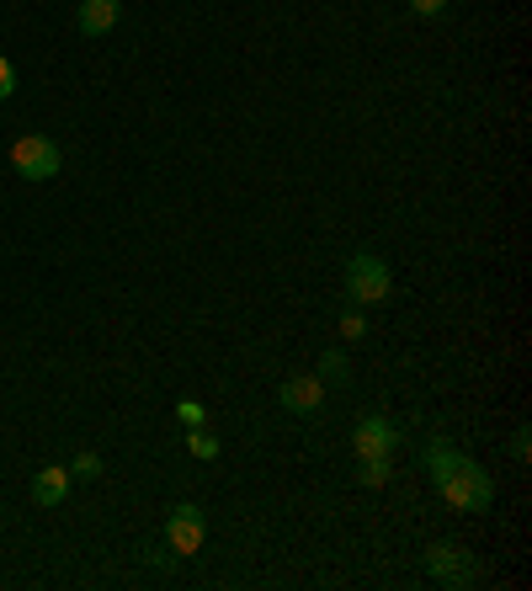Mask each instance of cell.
<instances>
[{
  "mask_svg": "<svg viewBox=\"0 0 532 591\" xmlns=\"http://www.w3.org/2000/svg\"><path fill=\"white\" fill-rule=\"evenodd\" d=\"M411 11H415V17H442V11H447V0H411Z\"/></svg>",
  "mask_w": 532,
  "mask_h": 591,
  "instance_id": "cell-18",
  "label": "cell"
},
{
  "mask_svg": "<svg viewBox=\"0 0 532 591\" xmlns=\"http://www.w3.org/2000/svg\"><path fill=\"white\" fill-rule=\"evenodd\" d=\"M352 447H357V459H388L400 447V426L388 416H363L352 426Z\"/></svg>",
  "mask_w": 532,
  "mask_h": 591,
  "instance_id": "cell-6",
  "label": "cell"
},
{
  "mask_svg": "<svg viewBox=\"0 0 532 591\" xmlns=\"http://www.w3.org/2000/svg\"><path fill=\"white\" fill-rule=\"evenodd\" d=\"M511 459H516V464H528V459H532V437H528V426H516V437H511Z\"/></svg>",
  "mask_w": 532,
  "mask_h": 591,
  "instance_id": "cell-15",
  "label": "cell"
},
{
  "mask_svg": "<svg viewBox=\"0 0 532 591\" xmlns=\"http://www.w3.org/2000/svg\"><path fill=\"white\" fill-rule=\"evenodd\" d=\"M122 17V0H80L75 6V32L80 38H107Z\"/></svg>",
  "mask_w": 532,
  "mask_h": 591,
  "instance_id": "cell-8",
  "label": "cell"
},
{
  "mask_svg": "<svg viewBox=\"0 0 532 591\" xmlns=\"http://www.w3.org/2000/svg\"><path fill=\"white\" fill-rule=\"evenodd\" d=\"M341 336H346V342H363V336H367V321H363V309H357V304H346V309H341Z\"/></svg>",
  "mask_w": 532,
  "mask_h": 591,
  "instance_id": "cell-13",
  "label": "cell"
},
{
  "mask_svg": "<svg viewBox=\"0 0 532 591\" xmlns=\"http://www.w3.org/2000/svg\"><path fill=\"white\" fill-rule=\"evenodd\" d=\"M426 570H432L436 587H474V554L463 543H432L426 549Z\"/></svg>",
  "mask_w": 532,
  "mask_h": 591,
  "instance_id": "cell-5",
  "label": "cell"
},
{
  "mask_svg": "<svg viewBox=\"0 0 532 591\" xmlns=\"http://www.w3.org/2000/svg\"><path fill=\"white\" fill-rule=\"evenodd\" d=\"M203 539H208V518H203V506H197V501L170 506V518H166V549H170V554H176V560H187V554L203 549Z\"/></svg>",
  "mask_w": 532,
  "mask_h": 591,
  "instance_id": "cell-4",
  "label": "cell"
},
{
  "mask_svg": "<svg viewBox=\"0 0 532 591\" xmlns=\"http://www.w3.org/2000/svg\"><path fill=\"white\" fill-rule=\"evenodd\" d=\"M319 400H325V384H319V373H298V378H288V384L277 390V405H283L288 416H315Z\"/></svg>",
  "mask_w": 532,
  "mask_h": 591,
  "instance_id": "cell-7",
  "label": "cell"
},
{
  "mask_svg": "<svg viewBox=\"0 0 532 591\" xmlns=\"http://www.w3.org/2000/svg\"><path fill=\"white\" fill-rule=\"evenodd\" d=\"M187 453L203 459V464H214V459H218V437L208 432V426H187Z\"/></svg>",
  "mask_w": 532,
  "mask_h": 591,
  "instance_id": "cell-10",
  "label": "cell"
},
{
  "mask_svg": "<svg viewBox=\"0 0 532 591\" xmlns=\"http://www.w3.org/2000/svg\"><path fill=\"white\" fill-rule=\"evenodd\" d=\"M426 480L436 485V495L453 506V512H469V518H484L490 506H495V480H490V469H480L469 453H459L453 443H442L432 437L426 443Z\"/></svg>",
  "mask_w": 532,
  "mask_h": 591,
  "instance_id": "cell-1",
  "label": "cell"
},
{
  "mask_svg": "<svg viewBox=\"0 0 532 591\" xmlns=\"http://www.w3.org/2000/svg\"><path fill=\"white\" fill-rule=\"evenodd\" d=\"M176 416L187 421V426H203V405H197V400H181V405H176Z\"/></svg>",
  "mask_w": 532,
  "mask_h": 591,
  "instance_id": "cell-17",
  "label": "cell"
},
{
  "mask_svg": "<svg viewBox=\"0 0 532 591\" xmlns=\"http://www.w3.org/2000/svg\"><path fill=\"white\" fill-rule=\"evenodd\" d=\"M11 166L22 181H53V176L65 171V155L53 145L49 134H22L17 145H11Z\"/></svg>",
  "mask_w": 532,
  "mask_h": 591,
  "instance_id": "cell-3",
  "label": "cell"
},
{
  "mask_svg": "<svg viewBox=\"0 0 532 591\" xmlns=\"http://www.w3.org/2000/svg\"><path fill=\"white\" fill-rule=\"evenodd\" d=\"M11 91H17V70H11V59L0 53V101H11Z\"/></svg>",
  "mask_w": 532,
  "mask_h": 591,
  "instance_id": "cell-16",
  "label": "cell"
},
{
  "mask_svg": "<svg viewBox=\"0 0 532 591\" xmlns=\"http://www.w3.org/2000/svg\"><path fill=\"white\" fill-rule=\"evenodd\" d=\"M97 474H101V459H97V453H80V459L70 464V480H97Z\"/></svg>",
  "mask_w": 532,
  "mask_h": 591,
  "instance_id": "cell-14",
  "label": "cell"
},
{
  "mask_svg": "<svg viewBox=\"0 0 532 591\" xmlns=\"http://www.w3.org/2000/svg\"><path fill=\"white\" fill-rule=\"evenodd\" d=\"M70 495V464H43L32 474V501L38 506H65Z\"/></svg>",
  "mask_w": 532,
  "mask_h": 591,
  "instance_id": "cell-9",
  "label": "cell"
},
{
  "mask_svg": "<svg viewBox=\"0 0 532 591\" xmlns=\"http://www.w3.org/2000/svg\"><path fill=\"white\" fill-rule=\"evenodd\" d=\"M346 352L341 346H331V352H319V384H346Z\"/></svg>",
  "mask_w": 532,
  "mask_h": 591,
  "instance_id": "cell-11",
  "label": "cell"
},
{
  "mask_svg": "<svg viewBox=\"0 0 532 591\" xmlns=\"http://www.w3.org/2000/svg\"><path fill=\"white\" fill-rule=\"evenodd\" d=\"M357 485H367V491H384L388 485V459H357Z\"/></svg>",
  "mask_w": 532,
  "mask_h": 591,
  "instance_id": "cell-12",
  "label": "cell"
},
{
  "mask_svg": "<svg viewBox=\"0 0 532 591\" xmlns=\"http://www.w3.org/2000/svg\"><path fill=\"white\" fill-rule=\"evenodd\" d=\"M394 294V277H388V262L378 250H357L352 262H346V304H357V309H378L388 304Z\"/></svg>",
  "mask_w": 532,
  "mask_h": 591,
  "instance_id": "cell-2",
  "label": "cell"
}]
</instances>
